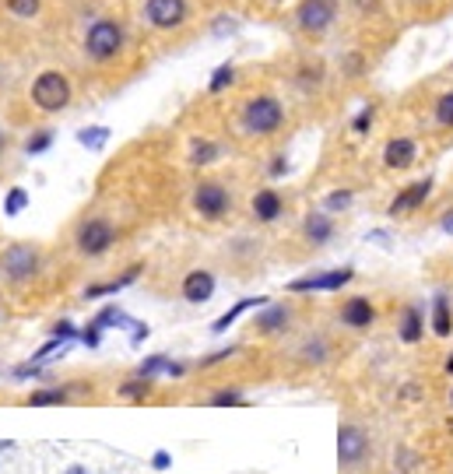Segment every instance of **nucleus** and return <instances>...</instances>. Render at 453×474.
Here are the masks:
<instances>
[{
	"label": "nucleus",
	"instance_id": "obj_1",
	"mask_svg": "<svg viewBox=\"0 0 453 474\" xmlns=\"http://www.w3.org/2000/svg\"><path fill=\"white\" fill-rule=\"evenodd\" d=\"M46 268V253L39 243H7L0 250V284H7L11 291L28 288L32 282H39Z\"/></svg>",
	"mask_w": 453,
	"mask_h": 474
},
{
	"label": "nucleus",
	"instance_id": "obj_2",
	"mask_svg": "<svg viewBox=\"0 0 453 474\" xmlns=\"http://www.w3.org/2000/svg\"><path fill=\"white\" fill-rule=\"evenodd\" d=\"M281 127H285V102L277 95H250L239 105V130L246 137H274Z\"/></svg>",
	"mask_w": 453,
	"mask_h": 474
},
{
	"label": "nucleus",
	"instance_id": "obj_3",
	"mask_svg": "<svg viewBox=\"0 0 453 474\" xmlns=\"http://www.w3.org/2000/svg\"><path fill=\"white\" fill-rule=\"evenodd\" d=\"M190 207H193V214H197L200 221L218 225V221H225V218L232 214L236 193H232V187H229L225 180L204 176V180H197L193 190H190Z\"/></svg>",
	"mask_w": 453,
	"mask_h": 474
},
{
	"label": "nucleus",
	"instance_id": "obj_4",
	"mask_svg": "<svg viewBox=\"0 0 453 474\" xmlns=\"http://www.w3.org/2000/svg\"><path fill=\"white\" fill-rule=\"evenodd\" d=\"M123 46H127V28H123L120 21H113V18L91 21L89 32H85V60H89V64L105 67V64L120 60Z\"/></svg>",
	"mask_w": 453,
	"mask_h": 474
},
{
	"label": "nucleus",
	"instance_id": "obj_5",
	"mask_svg": "<svg viewBox=\"0 0 453 474\" xmlns=\"http://www.w3.org/2000/svg\"><path fill=\"white\" fill-rule=\"evenodd\" d=\"M71 98H74V85H71V78L64 74V71H39L35 78H32V85H28V102L39 109V113H46V116H53V113H64L67 105H71Z\"/></svg>",
	"mask_w": 453,
	"mask_h": 474
},
{
	"label": "nucleus",
	"instance_id": "obj_6",
	"mask_svg": "<svg viewBox=\"0 0 453 474\" xmlns=\"http://www.w3.org/2000/svg\"><path fill=\"white\" fill-rule=\"evenodd\" d=\"M116 243H120V229L109 218H102V214L82 218L78 229H74V250L85 260H102L105 253L116 250Z\"/></svg>",
	"mask_w": 453,
	"mask_h": 474
},
{
	"label": "nucleus",
	"instance_id": "obj_7",
	"mask_svg": "<svg viewBox=\"0 0 453 474\" xmlns=\"http://www.w3.org/2000/svg\"><path fill=\"white\" fill-rule=\"evenodd\" d=\"M338 14H341L338 0H302L295 7V28L306 39H324L338 25Z\"/></svg>",
	"mask_w": 453,
	"mask_h": 474
},
{
	"label": "nucleus",
	"instance_id": "obj_8",
	"mask_svg": "<svg viewBox=\"0 0 453 474\" xmlns=\"http://www.w3.org/2000/svg\"><path fill=\"white\" fill-rule=\"evenodd\" d=\"M369 450H372V443H369V432L363 425L341 422V429H338V464H341V471L352 474L355 468H363Z\"/></svg>",
	"mask_w": 453,
	"mask_h": 474
},
{
	"label": "nucleus",
	"instance_id": "obj_9",
	"mask_svg": "<svg viewBox=\"0 0 453 474\" xmlns=\"http://www.w3.org/2000/svg\"><path fill=\"white\" fill-rule=\"evenodd\" d=\"M186 0H144L141 14L152 28H162V32H173L186 21Z\"/></svg>",
	"mask_w": 453,
	"mask_h": 474
},
{
	"label": "nucleus",
	"instance_id": "obj_10",
	"mask_svg": "<svg viewBox=\"0 0 453 474\" xmlns=\"http://www.w3.org/2000/svg\"><path fill=\"white\" fill-rule=\"evenodd\" d=\"M288 327H292V306H288V302L268 306V309L257 313L254 323H250V330H254L257 338H285Z\"/></svg>",
	"mask_w": 453,
	"mask_h": 474
},
{
	"label": "nucleus",
	"instance_id": "obj_11",
	"mask_svg": "<svg viewBox=\"0 0 453 474\" xmlns=\"http://www.w3.org/2000/svg\"><path fill=\"white\" fill-rule=\"evenodd\" d=\"M302 243L309 246V250H324L334 236H338V225H334V218L327 214V211H309L306 218H302Z\"/></svg>",
	"mask_w": 453,
	"mask_h": 474
},
{
	"label": "nucleus",
	"instance_id": "obj_12",
	"mask_svg": "<svg viewBox=\"0 0 453 474\" xmlns=\"http://www.w3.org/2000/svg\"><path fill=\"white\" fill-rule=\"evenodd\" d=\"M215 288H218V278H215L207 268H193V271L183 275L180 295L190 302V306H204V302H211Z\"/></svg>",
	"mask_w": 453,
	"mask_h": 474
},
{
	"label": "nucleus",
	"instance_id": "obj_13",
	"mask_svg": "<svg viewBox=\"0 0 453 474\" xmlns=\"http://www.w3.org/2000/svg\"><path fill=\"white\" fill-rule=\"evenodd\" d=\"M338 320L348 327V330H369L376 323V306L365 299V295H352L338 306Z\"/></svg>",
	"mask_w": 453,
	"mask_h": 474
},
{
	"label": "nucleus",
	"instance_id": "obj_14",
	"mask_svg": "<svg viewBox=\"0 0 453 474\" xmlns=\"http://www.w3.org/2000/svg\"><path fill=\"white\" fill-rule=\"evenodd\" d=\"M429 193H433V176H426V180H418V183H411V187L401 190V193L390 200L387 214H390V218H404V214L418 211V207L429 200Z\"/></svg>",
	"mask_w": 453,
	"mask_h": 474
},
{
	"label": "nucleus",
	"instance_id": "obj_15",
	"mask_svg": "<svg viewBox=\"0 0 453 474\" xmlns=\"http://www.w3.org/2000/svg\"><path fill=\"white\" fill-rule=\"evenodd\" d=\"M250 214H254L257 225H274L285 214V197L274 187H261L250 197Z\"/></svg>",
	"mask_w": 453,
	"mask_h": 474
},
{
	"label": "nucleus",
	"instance_id": "obj_16",
	"mask_svg": "<svg viewBox=\"0 0 453 474\" xmlns=\"http://www.w3.org/2000/svg\"><path fill=\"white\" fill-rule=\"evenodd\" d=\"M78 383H57V386H39L32 393L21 397L25 408H60V404H74L78 393H74Z\"/></svg>",
	"mask_w": 453,
	"mask_h": 474
},
{
	"label": "nucleus",
	"instance_id": "obj_17",
	"mask_svg": "<svg viewBox=\"0 0 453 474\" xmlns=\"http://www.w3.org/2000/svg\"><path fill=\"white\" fill-rule=\"evenodd\" d=\"M355 278L352 268H338V271H324V275H309V278H299V282L288 284V291H338Z\"/></svg>",
	"mask_w": 453,
	"mask_h": 474
},
{
	"label": "nucleus",
	"instance_id": "obj_18",
	"mask_svg": "<svg viewBox=\"0 0 453 474\" xmlns=\"http://www.w3.org/2000/svg\"><path fill=\"white\" fill-rule=\"evenodd\" d=\"M415 159H418V144H415L411 137H390L387 148H383V166H387L390 173H404V169H411Z\"/></svg>",
	"mask_w": 453,
	"mask_h": 474
},
{
	"label": "nucleus",
	"instance_id": "obj_19",
	"mask_svg": "<svg viewBox=\"0 0 453 474\" xmlns=\"http://www.w3.org/2000/svg\"><path fill=\"white\" fill-rule=\"evenodd\" d=\"M397 338L404 345H418L426 338V316H422L418 306H404L401 309V316H397Z\"/></svg>",
	"mask_w": 453,
	"mask_h": 474
},
{
	"label": "nucleus",
	"instance_id": "obj_20",
	"mask_svg": "<svg viewBox=\"0 0 453 474\" xmlns=\"http://www.w3.org/2000/svg\"><path fill=\"white\" fill-rule=\"evenodd\" d=\"M295 359L302 362V366H324L327 359H331V345H327V338H320V334H313V338H306L299 348H295Z\"/></svg>",
	"mask_w": 453,
	"mask_h": 474
},
{
	"label": "nucleus",
	"instance_id": "obj_21",
	"mask_svg": "<svg viewBox=\"0 0 453 474\" xmlns=\"http://www.w3.org/2000/svg\"><path fill=\"white\" fill-rule=\"evenodd\" d=\"M152 393H155V379H144L137 373L116 386V397L127 400V404H144V400H152Z\"/></svg>",
	"mask_w": 453,
	"mask_h": 474
},
{
	"label": "nucleus",
	"instance_id": "obj_22",
	"mask_svg": "<svg viewBox=\"0 0 453 474\" xmlns=\"http://www.w3.org/2000/svg\"><path fill=\"white\" fill-rule=\"evenodd\" d=\"M222 152H225V148H222L218 141L200 137V141H193V144H190V159H186V162H190L193 169H207V166H215V162L222 159Z\"/></svg>",
	"mask_w": 453,
	"mask_h": 474
},
{
	"label": "nucleus",
	"instance_id": "obj_23",
	"mask_svg": "<svg viewBox=\"0 0 453 474\" xmlns=\"http://www.w3.org/2000/svg\"><path fill=\"white\" fill-rule=\"evenodd\" d=\"M200 404H207V408H246L250 397H246L239 386H218V390H211L207 397H200Z\"/></svg>",
	"mask_w": 453,
	"mask_h": 474
},
{
	"label": "nucleus",
	"instance_id": "obj_24",
	"mask_svg": "<svg viewBox=\"0 0 453 474\" xmlns=\"http://www.w3.org/2000/svg\"><path fill=\"white\" fill-rule=\"evenodd\" d=\"M433 330H436V338H450L453 334V313L447 295H436V302H433Z\"/></svg>",
	"mask_w": 453,
	"mask_h": 474
},
{
	"label": "nucleus",
	"instance_id": "obj_25",
	"mask_svg": "<svg viewBox=\"0 0 453 474\" xmlns=\"http://www.w3.org/2000/svg\"><path fill=\"white\" fill-rule=\"evenodd\" d=\"M137 275H141V268H127L120 278H113V282H102V284H91L85 288V299H98V295H113V291H120V288H127V284L137 282Z\"/></svg>",
	"mask_w": 453,
	"mask_h": 474
},
{
	"label": "nucleus",
	"instance_id": "obj_26",
	"mask_svg": "<svg viewBox=\"0 0 453 474\" xmlns=\"http://www.w3.org/2000/svg\"><path fill=\"white\" fill-rule=\"evenodd\" d=\"M261 302H268V299H243V302H236V306H232V309H229L225 316H218V320L211 323V330H215V334L229 330V327H232V323H236V320H239V316H243V313H246L250 306H261Z\"/></svg>",
	"mask_w": 453,
	"mask_h": 474
},
{
	"label": "nucleus",
	"instance_id": "obj_27",
	"mask_svg": "<svg viewBox=\"0 0 453 474\" xmlns=\"http://www.w3.org/2000/svg\"><path fill=\"white\" fill-rule=\"evenodd\" d=\"M433 120H436V127L453 130V89L436 98V105H433Z\"/></svg>",
	"mask_w": 453,
	"mask_h": 474
},
{
	"label": "nucleus",
	"instance_id": "obj_28",
	"mask_svg": "<svg viewBox=\"0 0 453 474\" xmlns=\"http://www.w3.org/2000/svg\"><path fill=\"white\" fill-rule=\"evenodd\" d=\"M169 355H152V359H144L141 366H137V377H144V379H155V377H162L166 369H169Z\"/></svg>",
	"mask_w": 453,
	"mask_h": 474
},
{
	"label": "nucleus",
	"instance_id": "obj_29",
	"mask_svg": "<svg viewBox=\"0 0 453 474\" xmlns=\"http://www.w3.org/2000/svg\"><path fill=\"white\" fill-rule=\"evenodd\" d=\"M352 200H355V193L352 190H334V193H327L324 197V211L331 214V211H348L352 207Z\"/></svg>",
	"mask_w": 453,
	"mask_h": 474
},
{
	"label": "nucleus",
	"instance_id": "obj_30",
	"mask_svg": "<svg viewBox=\"0 0 453 474\" xmlns=\"http://www.w3.org/2000/svg\"><path fill=\"white\" fill-rule=\"evenodd\" d=\"M4 7L14 14V18H35L43 11V0H4Z\"/></svg>",
	"mask_w": 453,
	"mask_h": 474
},
{
	"label": "nucleus",
	"instance_id": "obj_31",
	"mask_svg": "<svg viewBox=\"0 0 453 474\" xmlns=\"http://www.w3.org/2000/svg\"><path fill=\"white\" fill-rule=\"evenodd\" d=\"M50 144H53V130H50V127H43V130L28 134V141H25V152H28V155H39V152H46Z\"/></svg>",
	"mask_w": 453,
	"mask_h": 474
},
{
	"label": "nucleus",
	"instance_id": "obj_32",
	"mask_svg": "<svg viewBox=\"0 0 453 474\" xmlns=\"http://www.w3.org/2000/svg\"><path fill=\"white\" fill-rule=\"evenodd\" d=\"M148 464H152V471H169L173 468V454L169 450H155Z\"/></svg>",
	"mask_w": 453,
	"mask_h": 474
},
{
	"label": "nucleus",
	"instance_id": "obj_33",
	"mask_svg": "<svg viewBox=\"0 0 453 474\" xmlns=\"http://www.w3.org/2000/svg\"><path fill=\"white\" fill-rule=\"evenodd\" d=\"M78 141H82V144H85V148H98V144H102V141H105V130H102V127H95V130H82V134H78Z\"/></svg>",
	"mask_w": 453,
	"mask_h": 474
},
{
	"label": "nucleus",
	"instance_id": "obj_34",
	"mask_svg": "<svg viewBox=\"0 0 453 474\" xmlns=\"http://www.w3.org/2000/svg\"><path fill=\"white\" fill-rule=\"evenodd\" d=\"M372 116H376V109H372V105H369V109H363V113L355 116V123H352V130H355V134H365V130L372 127Z\"/></svg>",
	"mask_w": 453,
	"mask_h": 474
},
{
	"label": "nucleus",
	"instance_id": "obj_35",
	"mask_svg": "<svg viewBox=\"0 0 453 474\" xmlns=\"http://www.w3.org/2000/svg\"><path fill=\"white\" fill-rule=\"evenodd\" d=\"M82 341H85L89 348H98V341H102V327H98V323H89L85 334H82Z\"/></svg>",
	"mask_w": 453,
	"mask_h": 474
},
{
	"label": "nucleus",
	"instance_id": "obj_36",
	"mask_svg": "<svg viewBox=\"0 0 453 474\" xmlns=\"http://www.w3.org/2000/svg\"><path fill=\"white\" fill-rule=\"evenodd\" d=\"M225 85H232V67H222V71L215 74V82H211V92H222Z\"/></svg>",
	"mask_w": 453,
	"mask_h": 474
},
{
	"label": "nucleus",
	"instance_id": "obj_37",
	"mask_svg": "<svg viewBox=\"0 0 453 474\" xmlns=\"http://www.w3.org/2000/svg\"><path fill=\"white\" fill-rule=\"evenodd\" d=\"M25 207V190H11V200H7V214H18Z\"/></svg>",
	"mask_w": 453,
	"mask_h": 474
},
{
	"label": "nucleus",
	"instance_id": "obj_38",
	"mask_svg": "<svg viewBox=\"0 0 453 474\" xmlns=\"http://www.w3.org/2000/svg\"><path fill=\"white\" fill-rule=\"evenodd\" d=\"M285 169H288V162H285V155H274V162H271V169H268V176H285Z\"/></svg>",
	"mask_w": 453,
	"mask_h": 474
},
{
	"label": "nucleus",
	"instance_id": "obj_39",
	"mask_svg": "<svg viewBox=\"0 0 453 474\" xmlns=\"http://www.w3.org/2000/svg\"><path fill=\"white\" fill-rule=\"evenodd\" d=\"M7 148H11V137H7V130L0 127V162H4V155H7Z\"/></svg>",
	"mask_w": 453,
	"mask_h": 474
},
{
	"label": "nucleus",
	"instance_id": "obj_40",
	"mask_svg": "<svg viewBox=\"0 0 453 474\" xmlns=\"http://www.w3.org/2000/svg\"><path fill=\"white\" fill-rule=\"evenodd\" d=\"M64 474H91V468H85V464H71V468H64Z\"/></svg>",
	"mask_w": 453,
	"mask_h": 474
},
{
	"label": "nucleus",
	"instance_id": "obj_41",
	"mask_svg": "<svg viewBox=\"0 0 453 474\" xmlns=\"http://www.w3.org/2000/svg\"><path fill=\"white\" fill-rule=\"evenodd\" d=\"M0 454H14V443L11 439H0Z\"/></svg>",
	"mask_w": 453,
	"mask_h": 474
},
{
	"label": "nucleus",
	"instance_id": "obj_42",
	"mask_svg": "<svg viewBox=\"0 0 453 474\" xmlns=\"http://www.w3.org/2000/svg\"><path fill=\"white\" fill-rule=\"evenodd\" d=\"M447 373H453V355L447 359Z\"/></svg>",
	"mask_w": 453,
	"mask_h": 474
},
{
	"label": "nucleus",
	"instance_id": "obj_43",
	"mask_svg": "<svg viewBox=\"0 0 453 474\" xmlns=\"http://www.w3.org/2000/svg\"><path fill=\"white\" fill-rule=\"evenodd\" d=\"M408 4H429V0H408Z\"/></svg>",
	"mask_w": 453,
	"mask_h": 474
},
{
	"label": "nucleus",
	"instance_id": "obj_44",
	"mask_svg": "<svg viewBox=\"0 0 453 474\" xmlns=\"http://www.w3.org/2000/svg\"><path fill=\"white\" fill-rule=\"evenodd\" d=\"M450 400H453V390H450Z\"/></svg>",
	"mask_w": 453,
	"mask_h": 474
},
{
	"label": "nucleus",
	"instance_id": "obj_45",
	"mask_svg": "<svg viewBox=\"0 0 453 474\" xmlns=\"http://www.w3.org/2000/svg\"><path fill=\"white\" fill-rule=\"evenodd\" d=\"M0 85H4V82H0Z\"/></svg>",
	"mask_w": 453,
	"mask_h": 474
}]
</instances>
